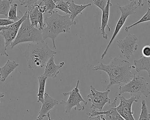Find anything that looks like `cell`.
I'll list each match as a JSON object with an SVG mask.
<instances>
[{
    "mask_svg": "<svg viewBox=\"0 0 150 120\" xmlns=\"http://www.w3.org/2000/svg\"><path fill=\"white\" fill-rule=\"evenodd\" d=\"M150 20V8H148L147 12L138 21L135 23H133L132 25H130V26H127V27L125 28V32H128L130 29L132 27H135L137 26L138 24L139 23H142L146 22L149 21Z\"/></svg>",
    "mask_w": 150,
    "mask_h": 120,
    "instance_id": "obj_25",
    "label": "cell"
},
{
    "mask_svg": "<svg viewBox=\"0 0 150 120\" xmlns=\"http://www.w3.org/2000/svg\"><path fill=\"white\" fill-rule=\"evenodd\" d=\"M119 96L120 104L116 107L117 111L124 120H135L133 116L134 113L132 110V103L137 102L138 99L132 96L129 99H126L123 96Z\"/></svg>",
    "mask_w": 150,
    "mask_h": 120,
    "instance_id": "obj_11",
    "label": "cell"
},
{
    "mask_svg": "<svg viewBox=\"0 0 150 120\" xmlns=\"http://www.w3.org/2000/svg\"><path fill=\"white\" fill-rule=\"evenodd\" d=\"M93 2L95 6L101 10L105 8L107 4V0H93Z\"/></svg>",
    "mask_w": 150,
    "mask_h": 120,
    "instance_id": "obj_29",
    "label": "cell"
},
{
    "mask_svg": "<svg viewBox=\"0 0 150 120\" xmlns=\"http://www.w3.org/2000/svg\"><path fill=\"white\" fill-rule=\"evenodd\" d=\"M9 1L12 3V2L15 1V0H9ZM18 1H19L20 3H21V6H22L23 4V2H24V0H18Z\"/></svg>",
    "mask_w": 150,
    "mask_h": 120,
    "instance_id": "obj_35",
    "label": "cell"
},
{
    "mask_svg": "<svg viewBox=\"0 0 150 120\" xmlns=\"http://www.w3.org/2000/svg\"><path fill=\"white\" fill-rule=\"evenodd\" d=\"M7 48L6 46V42L3 37L0 34V55L8 57L9 55L6 52Z\"/></svg>",
    "mask_w": 150,
    "mask_h": 120,
    "instance_id": "obj_27",
    "label": "cell"
},
{
    "mask_svg": "<svg viewBox=\"0 0 150 120\" xmlns=\"http://www.w3.org/2000/svg\"><path fill=\"white\" fill-rule=\"evenodd\" d=\"M117 100V97H116L113 102L108 106L106 111H97L93 109L91 113H87V115L89 117L100 115L101 120H124L116 109Z\"/></svg>",
    "mask_w": 150,
    "mask_h": 120,
    "instance_id": "obj_12",
    "label": "cell"
},
{
    "mask_svg": "<svg viewBox=\"0 0 150 120\" xmlns=\"http://www.w3.org/2000/svg\"><path fill=\"white\" fill-rule=\"evenodd\" d=\"M4 96H5V93L0 92V99H1V98H3ZM0 102H1V101H0Z\"/></svg>",
    "mask_w": 150,
    "mask_h": 120,
    "instance_id": "obj_36",
    "label": "cell"
},
{
    "mask_svg": "<svg viewBox=\"0 0 150 120\" xmlns=\"http://www.w3.org/2000/svg\"><path fill=\"white\" fill-rule=\"evenodd\" d=\"M80 80L77 81L76 87L71 91L63 93L64 96L69 95V98L67 101L62 100L60 104H64L65 106V114H68L71 112L72 108L74 107V110H84L85 107L81 104V102H83L85 105H87L88 102L83 99L80 93L79 88Z\"/></svg>",
    "mask_w": 150,
    "mask_h": 120,
    "instance_id": "obj_7",
    "label": "cell"
},
{
    "mask_svg": "<svg viewBox=\"0 0 150 120\" xmlns=\"http://www.w3.org/2000/svg\"><path fill=\"white\" fill-rule=\"evenodd\" d=\"M88 66L93 71H103L108 75L109 83L106 88V90L114 85H122L129 82L133 76L131 70L132 67H135L127 60L116 57L108 65L100 63L95 66L90 65H88Z\"/></svg>",
    "mask_w": 150,
    "mask_h": 120,
    "instance_id": "obj_1",
    "label": "cell"
},
{
    "mask_svg": "<svg viewBox=\"0 0 150 120\" xmlns=\"http://www.w3.org/2000/svg\"><path fill=\"white\" fill-rule=\"evenodd\" d=\"M125 92L130 93L131 96L140 99L142 95L147 98L150 94L148 83L144 77L136 74L128 83L119 87L118 95H122Z\"/></svg>",
    "mask_w": 150,
    "mask_h": 120,
    "instance_id": "obj_5",
    "label": "cell"
},
{
    "mask_svg": "<svg viewBox=\"0 0 150 120\" xmlns=\"http://www.w3.org/2000/svg\"><path fill=\"white\" fill-rule=\"evenodd\" d=\"M134 66L136 71L139 73L141 71H145L148 73V77H150V57L141 56L140 59L134 60Z\"/></svg>",
    "mask_w": 150,
    "mask_h": 120,
    "instance_id": "obj_17",
    "label": "cell"
},
{
    "mask_svg": "<svg viewBox=\"0 0 150 120\" xmlns=\"http://www.w3.org/2000/svg\"><path fill=\"white\" fill-rule=\"evenodd\" d=\"M57 54L56 52L50 49L47 42H44L29 44L24 52V56L28 68L34 70L45 67L50 57Z\"/></svg>",
    "mask_w": 150,
    "mask_h": 120,
    "instance_id": "obj_3",
    "label": "cell"
},
{
    "mask_svg": "<svg viewBox=\"0 0 150 120\" xmlns=\"http://www.w3.org/2000/svg\"><path fill=\"white\" fill-rule=\"evenodd\" d=\"M139 120H150V114L146 105V102L143 100L141 102V112Z\"/></svg>",
    "mask_w": 150,
    "mask_h": 120,
    "instance_id": "obj_21",
    "label": "cell"
},
{
    "mask_svg": "<svg viewBox=\"0 0 150 120\" xmlns=\"http://www.w3.org/2000/svg\"><path fill=\"white\" fill-rule=\"evenodd\" d=\"M18 5L16 3H14L10 6V9L8 13V19L13 21H17L21 18L20 16H18L17 15V8Z\"/></svg>",
    "mask_w": 150,
    "mask_h": 120,
    "instance_id": "obj_24",
    "label": "cell"
},
{
    "mask_svg": "<svg viewBox=\"0 0 150 120\" xmlns=\"http://www.w3.org/2000/svg\"><path fill=\"white\" fill-rule=\"evenodd\" d=\"M44 2L45 6L46 8V12L51 14L56 8V3L53 0H42Z\"/></svg>",
    "mask_w": 150,
    "mask_h": 120,
    "instance_id": "obj_26",
    "label": "cell"
},
{
    "mask_svg": "<svg viewBox=\"0 0 150 120\" xmlns=\"http://www.w3.org/2000/svg\"><path fill=\"white\" fill-rule=\"evenodd\" d=\"M1 76H0V81H1Z\"/></svg>",
    "mask_w": 150,
    "mask_h": 120,
    "instance_id": "obj_38",
    "label": "cell"
},
{
    "mask_svg": "<svg viewBox=\"0 0 150 120\" xmlns=\"http://www.w3.org/2000/svg\"><path fill=\"white\" fill-rule=\"evenodd\" d=\"M19 64L16 61L8 60L5 65L0 68V76L1 77V82H5L8 77L15 69L19 66Z\"/></svg>",
    "mask_w": 150,
    "mask_h": 120,
    "instance_id": "obj_16",
    "label": "cell"
},
{
    "mask_svg": "<svg viewBox=\"0 0 150 120\" xmlns=\"http://www.w3.org/2000/svg\"><path fill=\"white\" fill-rule=\"evenodd\" d=\"M11 4L9 0H0V15L8 16Z\"/></svg>",
    "mask_w": 150,
    "mask_h": 120,
    "instance_id": "obj_22",
    "label": "cell"
},
{
    "mask_svg": "<svg viewBox=\"0 0 150 120\" xmlns=\"http://www.w3.org/2000/svg\"><path fill=\"white\" fill-rule=\"evenodd\" d=\"M135 1V0H129V1H130L131 2H132V1Z\"/></svg>",
    "mask_w": 150,
    "mask_h": 120,
    "instance_id": "obj_39",
    "label": "cell"
},
{
    "mask_svg": "<svg viewBox=\"0 0 150 120\" xmlns=\"http://www.w3.org/2000/svg\"><path fill=\"white\" fill-rule=\"evenodd\" d=\"M55 55L50 57L45 66V71L42 75L48 78H56L59 73V70L65 65V62H62L59 64L57 65L54 61Z\"/></svg>",
    "mask_w": 150,
    "mask_h": 120,
    "instance_id": "obj_14",
    "label": "cell"
},
{
    "mask_svg": "<svg viewBox=\"0 0 150 120\" xmlns=\"http://www.w3.org/2000/svg\"><path fill=\"white\" fill-rule=\"evenodd\" d=\"M54 1V2L56 3V2H57V1L58 0H53Z\"/></svg>",
    "mask_w": 150,
    "mask_h": 120,
    "instance_id": "obj_37",
    "label": "cell"
},
{
    "mask_svg": "<svg viewBox=\"0 0 150 120\" xmlns=\"http://www.w3.org/2000/svg\"><path fill=\"white\" fill-rule=\"evenodd\" d=\"M56 8H58L67 14H70L69 10L70 2L65 1L64 0H58L56 2Z\"/></svg>",
    "mask_w": 150,
    "mask_h": 120,
    "instance_id": "obj_23",
    "label": "cell"
},
{
    "mask_svg": "<svg viewBox=\"0 0 150 120\" xmlns=\"http://www.w3.org/2000/svg\"><path fill=\"white\" fill-rule=\"evenodd\" d=\"M92 6L91 3L87 5H77L74 3V1L70 2L69 10L70 12V18L72 21H74L75 18L80 14H82V11L86 8Z\"/></svg>",
    "mask_w": 150,
    "mask_h": 120,
    "instance_id": "obj_18",
    "label": "cell"
},
{
    "mask_svg": "<svg viewBox=\"0 0 150 120\" xmlns=\"http://www.w3.org/2000/svg\"><path fill=\"white\" fill-rule=\"evenodd\" d=\"M90 93L88 95V100L92 102L91 108L98 109L100 111H102L103 109L107 103H111V100L108 96L110 92L109 89L106 92L97 91L93 86L90 85Z\"/></svg>",
    "mask_w": 150,
    "mask_h": 120,
    "instance_id": "obj_8",
    "label": "cell"
},
{
    "mask_svg": "<svg viewBox=\"0 0 150 120\" xmlns=\"http://www.w3.org/2000/svg\"><path fill=\"white\" fill-rule=\"evenodd\" d=\"M42 3L41 2L39 5L37 4V6L38 7V9L39 11H40L41 13H42L43 14L45 13L46 12V8L44 6H42Z\"/></svg>",
    "mask_w": 150,
    "mask_h": 120,
    "instance_id": "obj_33",
    "label": "cell"
},
{
    "mask_svg": "<svg viewBox=\"0 0 150 120\" xmlns=\"http://www.w3.org/2000/svg\"><path fill=\"white\" fill-rule=\"evenodd\" d=\"M58 101L51 97L47 93H45L43 102H42L41 109L37 120H42L47 117L49 120H51L50 111L56 105L58 104Z\"/></svg>",
    "mask_w": 150,
    "mask_h": 120,
    "instance_id": "obj_13",
    "label": "cell"
},
{
    "mask_svg": "<svg viewBox=\"0 0 150 120\" xmlns=\"http://www.w3.org/2000/svg\"><path fill=\"white\" fill-rule=\"evenodd\" d=\"M117 5H118V8L121 12V16L116 25L115 31L111 37V39H110L108 44L107 45V48H106L102 55H101V59H103L105 57L107 52L110 49V46L112 45V43L115 41V39L117 36L118 34H119L121 29L123 26L124 24L125 23L128 16L131 15L136 14V12H135V10L137 8L136 6L137 2H136V1H132L129 4L126 5V6H120L119 4H117Z\"/></svg>",
    "mask_w": 150,
    "mask_h": 120,
    "instance_id": "obj_6",
    "label": "cell"
},
{
    "mask_svg": "<svg viewBox=\"0 0 150 120\" xmlns=\"http://www.w3.org/2000/svg\"><path fill=\"white\" fill-rule=\"evenodd\" d=\"M47 77L41 76L38 77L39 81V90L37 94L38 102H42L44 100L45 93V84H46Z\"/></svg>",
    "mask_w": 150,
    "mask_h": 120,
    "instance_id": "obj_19",
    "label": "cell"
},
{
    "mask_svg": "<svg viewBox=\"0 0 150 120\" xmlns=\"http://www.w3.org/2000/svg\"><path fill=\"white\" fill-rule=\"evenodd\" d=\"M45 42L42 31L33 27L28 17L22 23L15 39L10 44L11 49L19 44L28 42L39 43Z\"/></svg>",
    "mask_w": 150,
    "mask_h": 120,
    "instance_id": "obj_4",
    "label": "cell"
},
{
    "mask_svg": "<svg viewBox=\"0 0 150 120\" xmlns=\"http://www.w3.org/2000/svg\"><path fill=\"white\" fill-rule=\"evenodd\" d=\"M39 0H24L23 6H24V7L28 8V10L31 9L35 5L37 4L38 1Z\"/></svg>",
    "mask_w": 150,
    "mask_h": 120,
    "instance_id": "obj_28",
    "label": "cell"
},
{
    "mask_svg": "<svg viewBox=\"0 0 150 120\" xmlns=\"http://www.w3.org/2000/svg\"><path fill=\"white\" fill-rule=\"evenodd\" d=\"M29 16V14L28 11L17 21L7 26L0 27V34L5 39L6 48L10 45L12 42L15 39L22 23Z\"/></svg>",
    "mask_w": 150,
    "mask_h": 120,
    "instance_id": "obj_9",
    "label": "cell"
},
{
    "mask_svg": "<svg viewBox=\"0 0 150 120\" xmlns=\"http://www.w3.org/2000/svg\"><path fill=\"white\" fill-rule=\"evenodd\" d=\"M137 36L129 34L124 39L117 41V45L124 56L127 59H129L133 53L137 50L138 47V45L137 44Z\"/></svg>",
    "mask_w": 150,
    "mask_h": 120,
    "instance_id": "obj_10",
    "label": "cell"
},
{
    "mask_svg": "<svg viewBox=\"0 0 150 120\" xmlns=\"http://www.w3.org/2000/svg\"><path fill=\"white\" fill-rule=\"evenodd\" d=\"M142 53L143 56L146 57H150V45H146L142 49Z\"/></svg>",
    "mask_w": 150,
    "mask_h": 120,
    "instance_id": "obj_31",
    "label": "cell"
},
{
    "mask_svg": "<svg viewBox=\"0 0 150 120\" xmlns=\"http://www.w3.org/2000/svg\"><path fill=\"white\" fill-rule=\"evenodd\" d=\"M112 3H110V0H108L107 1V5L105 8L102 10V15L101 24L100 28V30L101 32V35L103 37L107 40L108 38V35L105 32L106 28H108L109 31H110V28L108 25L109 18L110 15V7L112 6Z\"/></svg>",
    "mask_w": 150,
    "mask_h": 120,
    "instance_id": "obj_15",
    "label": "cell"
},
{
    "mask_svg": "<svg viewBox=\"0 0 150 120\" xmlns=\"http://www.w3.org/2000/svg\"><path fill=\"white\" fill-rule=\"evenodd\" d=\"M38 7L37 5H35L34 7L32 8L31 9L28 10V12L29 14V18L30 21V23L33 27L35 28H38Z\"/></svg>",
    "mask_w": 150,
    "mask_h": 120,
    "instance_id": "obj_20",
    "label": "cell"
},
{
    "mask_svg": "<svg viewBox=\"0 0 150 120\" xmlns=\"http://www.w3.org/2000/svg\"><path fill=\"white\" fill-rule=\"evenodd\" d=\"M38 23L39 25L38 29L42 31L44 28L45 24L43 21V14L39 11L38 12Z\"/></svg>",
    "mask_w": 150,
    "mask_h": 120,
    "instance_id": "obj_30",
    "label": "cell"
},
{
    "mask_svg": "<svg viewBox=\"0 0 150 120\" xmlns=\"http://www.w3.org/2000/svg\"><path fill=\"white\" fill-rule=\"evenodd\" d=\"M14 23L13 21L9 19H0V27L7 26Z\"/></svg>",
    "mask_w": 150,
    "mask_h": 120,
    "instance_id": "obj_32",
    "label": "cell"
},
{
    "mask_svg": "<svg viewBox=\"0 0 150 120\" xmlns=\"http://www.w3.org/2000/svg\"><path fill=\"white\" fill-rule=\"evenodd\" d=\"M143 0H138V5L139 6H143L144 5V3H142Z\"/></svg>",
    "mask_w": 150,
    "mask_h": 120,
    "instance_id": "obj_34",
    "label": "cell"
},
{
    "mask_svg": "<svg viewBox=\"0 0 150 120\" xmlns=\"http://www.w3.org/2000/svg\"><path fill=\"white\" fill-rule=\"evenodd\" d=\"M49 17H45L44 20L46 27L42 30L43 39L45 41L50 38L52 40L53 48L57 49L55 40L61 33H69L71 26L76 25L75 21L70 19V15L62 16L59 15L58 11H53Z\"/></svg>",
    "mask_w": 150,
    "mask_h": 120,
    "instance_id": "obj_2",
    "label": "cell"
}]
</instances>
